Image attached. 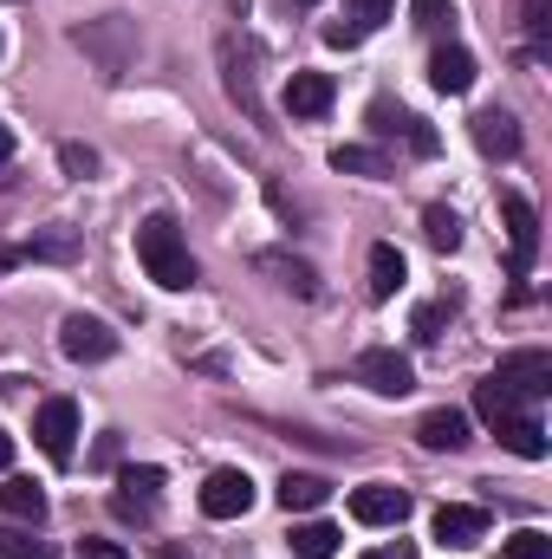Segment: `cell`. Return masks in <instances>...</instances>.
<instances>
[{"label": "cell", "instance_id": "31", "mask_svg": "<svg viewBox=\"0 0 552 559\" xmlns=\"http://www.w3.org/2000/svg\"><path fill=\"white\" fill-rule=\"evenodd\" d=\"M384 20H397V0H351V26H358V33H371V26H384Z\"/></svg>", "mask_w": 552, "mask_h": 559}, {"label": "cell", "instance_id": "7", "mask_svg": "<svg viewBox=\"0 0 552 559\" xmlns=\"http://www.w3.org/2000/svg\"><path fill=\"white\" fill-rule=\"evenodd\" d=\"M501 222H507V241H514V274H527L533 254H540V209L520 189H507L501 195Z\"/></svg>", "mask_w": 552, "mask_h": 559}, {"label": "cell", "instance_id": "6", "mask_svg": "<svg viewBox=\"0 0 552 559\" xmlns=\"http://www.w3.org/2000/svg\"><path fill=\"white\" fill-rule=\"evenodd\" d=\"M248 508H254L248 468H215V475L202 481V514H208V521H241Z\"/></svg>", "mask_w": 552, "mask_h": 559}, {"label": "cell", "instance_id": "1", "mask_svg": "<svg viewBox=\"0 0 552 559\" xmlns=\"http://www.w3.org/2000/svg\"><path fill=\"white\" fill-rule=\"evenodd\" d=\"M137 261H143V274L156 280V286H169V293H182V286L202 280L195 254H189V241H182V228H176V215H143Z\"/></svg>", "mask_w": 552, "mask_h": 559}, {"label": "cell", "instance_id": "18", "mask_svg": "<svg viewBox=\"0 0 552 559\" xmlns=\"http://www.w3.org/2000/svg\"><path fill=\"white\" fill-rule=\"evenodd\" d=\"M475 417L488 423V429H507L514 417H527V404H520L501 378H488V384H475Z\"/></svg>", "mask_w": 552, "mask_h": 559}, {"label": "cell", "instance_id": "3", "mask_svg": "<svg viewBox=\"0 0 552 559\" xmlns=\"http://www.w3.org/2000/svg\"><path fill=\"white\" fill-rule=\"evenodd\" d=\"M156 501H163V468H156V462H131V468H118V488H111L118 521H149Z\"/></svg>", "mask_w": 552, "mask_h": 559}, {"label": "cell", "instance_id": "10", "mask_svg": "<svg viewBox=\"0 0 552 559\" xmlns=\"http://www.w3.org/2000/svg\"><path fill=\"white\" fill-rule=\"evenodd\" d=\"M371 131H377V138H404L416 156H435V150H442V138H435V131H429L416 111L391 105V98H377V105H371Z\"/></svg>", "mask_w": 552, "mask_h": 559}, {"label": "cell", "instance_id": "13", "mask_svg": "<svg viewBox=\"0 0 552 559\" xmlns=\"http://www.w3.org/2000/svg\"><path fill=\"white\" fill-rule=\"evenodd\" d=\"M429 85H435L442 98L475 92V52H468V46H435V59H429Z\"/></svg>", "mask_w": 552, "mask_h": 559}, {"label": "cell", "instance_id": "28", "mask_svg": "<svg viewBox=\"0 0 552 559\" xmlns=\"http://www.w3.org/2000/svg\"><path fill=\"white\" fill-rule=\"evenodd\" d=\"M0 559H52V547L33 540V534H20V527H0Z\"/></svg>", "mask_w": 552, "mask_h": 559}, {"label": "cell", "instance_id": "24", "mask_svg": "<svg viewBox=\"0 0 552 559\" xmlns=\"http://www.w3.org/2000/svg\"><path fill=\"white\" fill-rule=\"evenodd\" d=\"M494 436H501L514 455H527V462H540V455H547V423H540V417H514L507 429H494Z\"/></svg>", "mask_w": 552, "mask_h": 559}, {"label": "cell", "instance_id": "19", "mask_svg": "<svg viewBox=\"0 0 552 559\" xmlns=\"http://www.w3.org/2000/svg\"><path fill=\"white\" fill-rule=\"evenodd\" d=\"M325 495H332L325 475H292V468L279 475V508H286V514H305V508H319Z\"/></svg>", "mask_w": 552, "mask_h": 559}, {"label": "cell", "instance_id": "40", "mask_svg": "<svg viewBox=\"0 0 552 559\" xmlns=\"http://www.w3.org/2000/svg\"><path fill=\"white\" fill-rule=\"evenodd\" d=\"M0 52H7V46H0Z\"/></svg>", "mask_w": 552, "mask_h": 559}, {"label": "cell", "instance_id": "2", "mask_svg": "<svg viewBox=\"0 0 552 559\" xmlns=\"http://www.w3.org/2000/svg\"><path fill=\"white\" fill-rule=\"evenodd\" d=\"M59 352H65L72 365H105V358H118V332H111L98 312H72V319L59 325Z\"/></svg>", "mask_w": 552, "mask_h": 559}, {"label": "cell", "instance_id": "32", "mask_svg": "<svg viewBox=\"0 0 552 559\" xmlns=\"http://www.w3.org/2000/svg\"><path fill=\"white\" fill-rule=\"evenodd\" d=\"M410 13H416V26H422V33H435V26H448V20H455V7H448V0H410Z\"/></svg>", "mask_w": 552, "mask_h": 559}, {"label": "cell", "instance_id": "17", "mask_svg": "<svg viewBox=\"0 0 552 559\" xmlns=\"http://www.w3.org/2000/svg\"><path fill=\"white\" fill-rule=\"evenodd\" d=\"M416 442L435 449V455H442V449H461V442H468V411H448V404L429 411V417L416 423Z\"/></svg>", "mask_w": 552, "mask_h": 559}, {"label": "cell", "instance_id": "11", "mask_svg": "<svg viewBox=\"0 0 552 559\" xmlns=\"http://www.w3.org/2000/svg\"><path fill=\"white\" fill-rule=\"evenodd\" d=\"M72 39H79L85 52H98L105 79H118V72H124V59H131V26H124L118 13H111V20H98V26H79Z\"/></svg>", "mask_w": 552, "mask_h": 559}, {"label": "cell", "instance_id": "29", "mask_svg": "<svg viewBox=\"0 0 552 559\" xmlns=\"http://www.w3.org/2000/svg\"><path fill=\"white\" fill-rule=\"evenodd\" d=\"M59 169L85 182V176H98V150L92 143H59Z\"/></svg>", "mask_w": 552, "mask_h": 559}, {"label": "cell", "instance_id": "30", "mask_svg": "<svg viewBox=\"0 0 552 559\" xmlns=\"http://www.w3.org/2000/svg\"><path fill=\"white\" fill-rule=\"evenodd\" d=\"M501 559H552V540L540 527H527V534H514V540L501 547Z\"/></svg>", "mask_w": 552, "mask_h": 559}, {"label": "cell", "instance_id": "15", "mask_svg": "<svg viewBox=\"0 0 552 559\" xmlns=\"http://www.w3.org/2000/svg\"><path fill=\"white\" fill-rule=\"evenodd\" d=\"M475 143L488 150V156H520V118L514 111H501V105H488V111H475Z\"/></svg>", "mask_w": 552, "mask_h": 559}, {"label": "cell", "instance_id": "14", "mask_svg": "<svg viewBox=\"0 0 552 559\" xmlns=\"http://www.w3.org/2000/svg\"><path fill=\"white\" fill-rule=\"evenodd\" d=\"M332 98H338L332 72H292V79H286V111H292V118H325Z\"/></svg>", "mask_w": 552, "mask_h": 559}, {"label": "cell", "instance_id": "27", "mask_svg": "<svg viewBox=\"0 0 552 559\" xmlns=\"http://www.w3.org/2000/svg\"><path fill=\"white\" fill-rule=\"evenodd\" d=\"M520 20H527L533 59H547V39H552V0H520Z\"/></svg>", "mask_w": 552, "mask_h": 559}, {"label": "cell", "instance_id": "9", "mask_svg": "<svg viewBox=\"0 0 552 559\" xmlns=\"http://www.w3.org/2000/svg\"><path fill=\"white\" fill-rule=\"evenodd\" d=\"M351 514L364 527H404L410 521V495L391 488V481H364V488H351Z\"/></svg>", "mask_w": 552, "mask_h": 559}, {"label": "cell", "instance_id": "26", "mask_svg": "<svg viewBox=\"0 0 552 559\" xmlns=\"http://www.w3.org/2000/svg\"><path fill=\"white\" fill-rule=\"evenodd\" d=\"M455 319V299H429V306H416V319H410V332H416V345H435L442 338V325Z\"/></svg>", "mask_w": 552, "mask_h": 559}, {"label": "cell", "instance_id": "38", "mask_svg": "<svg viewBox=\"0 0 552 559\" xmlns=\"http://www.w3.org/2000/svg\"><path fill=\"white\" fill-rule=\"evenodd\" d=\"M371 559H397V554H371Z\"/></svg>", "mask_w": 552, "mask_h": 559}, {"label": "cell", "instance_id": "16", "mask_svg": "<svg viewBox=\"0 0 552 559\" xmlns=\"http://www.w3.org/2000/svg\"><path fill=\"white\" fill-rule=\"evenodd\" d=\"M404 280H410L404 248H397V241H377V248H371V299H397Z\"/></svg>", "mask_w": 552, "mask_h": 559}, {"label": "cell", "instance_id": "5", "mask_svg": "<svg viewBox=\"0 0 552 559\" xmlns=\"http://www.w3.org/2000/svg\"><path fill=\"white\" fill-rule=\"evenodd\" d=\"M358 384H371L377 397H410L416 371L397 345H371V352H358Z\"/></svg>", "mask_w": 552, "mask_h": 559}, {"label": "cell", "instance_id": "25", "mask_svg": "<svg viewBox=\"0 0 552 559\" xmlns=\"http://www.w3.org/2000/svg\"><path fill=\"white\" fill-rule=\"evenodd\" d=\"M332 169H345V176H391V156L384 150H364V143H338L332 150Z\"/></svg>", "mask_w": 552, "mask_h": 559}, {"label": "cell", "instance_id": "20", "mask_svg": "<svg viewBox=\"0 0 552 559\" xmlns=\"http://www.w3.org/2000/svg\"><path fill=\"white\" fill-rule=\"evenodd\" d=\"M0 508H7L13 521H46V495H39V481H26V475H7V481H0Z\"/></svg>", "mask_w": 552, "mask_h": 559}, {"label": "cell", "instance_id": "35", "mask_svg": "<svg viewBox=\"0 0 552 559\" xmlns=\"http://www.w3.org/2000/svg\"><path fill=\"white\" fill-rule=\"evenodd\" d=\"M7 462H13V436L0 429V475H7Z\"/></svg>", "mask_w": 552, "mask_h": 559}, {"label": "cell", "instance_id": "33", "mask_svg": "<svg viewBox=\"0 0 552 559\" xmlns=\"http://www.w3.org/2000/svg\"><path fill=\"white\" fill-rule=\"evenodd\" d=\"M358 39H364V33H358V26H345V20H332V26H325V46H358Z\"/></svg>", "mask_w": 552, "mask_h": 559}, {"label": "cell", "instance_id": "37", "mask_svg": "<svg viewBox=\"0 0 552 559\" xmlns=\"http://www.w3.org/2000/svg\"><path fill=\"white\" fill-rule=\"evenodd\" d=\"M156 559H195L189 547H156Z\"/></svg>", "mask_w": 552, "mask_h": 559}, {"label": "cell", "instance_id": "8", "mask_svg": "<svg viewBox=\"0 0 552 559\" xmlns=\"http://www.w3.org/2000/svg\"><path fill=\"white\" fill-rule=\"evenodd\" d=\"M494 378H501L520 404H540V397H552V358H547V352H507Z\"/></svg>", "mask_w": 552, "mask_h": 559}, {"label": "cell", "instance_id": "12", "mask_svg": "<svg viewBox=\"0 0 552 559\" xmlns=\"http://www.w3.org/2000/svg\"><path fill=\"white\" fill-rule=\"evenodd\" d=\"M481 534H488V508H468V501H448V508H435V540L442 547H481Z\"/></svg>", "mask_w": 552, "mask_h": 559}, {"label": "cell", "instance_id": "39", "mask_svg": "<svg viewBox=\"0 0 552 559\" xmlns=\"http://www.w3.org/2000/svg\"><path fill=\"white\" fill-rule=\"evenodd\" d=\"M299 7H319V0H299Z\"/></svg>", "mask_w": 552, "mask_h": 559}, {"label": "cell", "instance_id": "22", "mask_svg": "<svg viewBox=\"0 0 552 559\" xmlns=\"http://www.w3.org/2000/svg\"><path fill=\"white\" fill-rule=\"evenodd\" d=\"M422 235H429L435 254H455V248H461V215L442 209V202H429V209H422Z\"/></svg>", "mask_w": 552, "mask_h": 559}, {"label": "cell", "instance_id": "34", "mask_svg": "<svg viewBox=\"0 0 552 559\" xmlns=\"http://www.w3.org/2000/svg\"><path fill=\"white\" fill-rule=\"evenodd\" d=\"M79 559H124V547H111V540H79Z\"/></svg>", "mask_w": 552, "mask_h": 559}, {"label": "cell", "instance_id": "21", "mask_svg": "<svg viewBox=\"0 0 552 559\" xmlns=\"http://www.w3.org/2000/svg\"><path fill=\"white\" fill-rule=\"evenodd\" d=\"M261 274H274L286 293H299V299H312L319 293V274L305 267V261H292V254H261Z\"/></svg>", "mask_w": 552, "mask_h": 559}, {"label": "cell", "instance_id": "4", "mask_svg": "<svg viewBox=\"0 0 552 559\" xmlns=\"http://www.w3.org/2000/svg\"><path fill=\"white\" fill-rule=\"evenodd\" d=\"M33 442H39L52 462H72V449H79V404H72V397H46V404L33 411Z\"/></svg>", "mask_w": 552, "mask_h": 559}, {"label": "cell", "instance_id": "23", "mask_svg": "<svg viewBox=\"0 0 552 559\" xmlns=\"http://www.w3.org/2000/svg\"><path fill=\"white\" fill-rule=\"evenodd\" d=\"M292 559H332L338 554V527L332 521H305V527H292Z\"/></svg>", "mask_w": 552, "mask_h": 559}, {"label": "cell", "instance_id": "36", "mask_svg": "<svg viewBox=\"0 0 552 559\" xmlns=\"http://www.w3.org/2000/svg\"><path fill=\"white\" fill-rule=\"evenodd\" d=\"M13 156V131H7V118H0V163Z\"/></svg>", "mask_w": 552, "mask_h": 559}]
</instances>
